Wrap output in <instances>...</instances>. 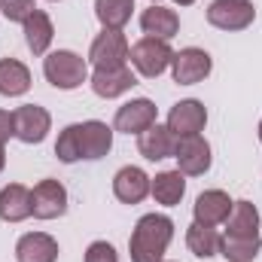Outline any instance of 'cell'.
<instances>
[{"instance_id": "cell-25", "label": "cell", "mask_w": 262, "mask_h": 262, "mask_svg": "<svg viewBox=\"0 0 262 262\" xmlns=\"http://www.w3.org/2000/svg\"><path fill=\"white\" fill-rule=\"evenodd\" d=\"M186 247L192 250V256H198V259L216 256V253H220V235H216L213 226L192 223V226L186 229Z\"/></svg>"}, {"instance_id": "cell-33", "label": "cell", "mask_w": 262, "mask_h": 262, "mask_svg": "<svg viewBox=\"0 0 262 262\" xmlns=\"http://www.w3.org/2000/svg\"><path fill=\"white\" fill-rule=\"evenodd\" d=\"M259 140H262V122H259Z\"/></svg>"}, {"instance_id": "cell-9", "label": "cell", "mask_w": 262, "mask_h": 262, "mask_svg": "<svg viewBox=\"0 0 262 262\" xmlns=\"http://www.w3.org/2000/svg\"><path fill=\"white\" fill-rule=\"evenodd\" d=\"M31 207L37 220H58L67 210V189L58 180H40L31 189Z\"/></svg>"}, {"instance_id": "cell-16", "label": "cell", "mask_w": 262, "mask_h": 262, "mask_svg": "<svg viewBox=\"0 0 262 262\" xmlns=\"http://www.w3.org/2000/svg\"><path fill=\"white\" fill-rule=\"evenodd\" d=\"M174 143H177V137L168 131V125H159V122L137 134V149L149 162H162V159L174 156Z\"/></svg>"}, {"instance_id": "cell-36", "label": "cell", "mask_w": 262, "mask_h": 262, "mask_svg": "<svg viewBox=\"0 0 262 262\" xmlns=\"http://www.w3.org/2000/svg\"><path fill=\"white\" fill-rule=\"evenodd\" d=\"M162 262H165V259H162Z\"/></svg>"}, {"instance_id": "cell-30", "label": "cell", "mask_w": 262, "mask_h": 262, "mask_svg": "<svg viewBox=\"0 0 262 262\" xmlns=\"http://www.w3.org/2000/svg\"><path fill=\"white\" fill-rule=\"evenodd\" d=\"M9 137H15V122H12V113H9V110H0V146H3Z\"/></svg>"}, {"instance_id": "cell-1", "label": "cell", "mask_w": 262, "mask_h": 262, "mask_svg": "<svg viewBox=\"0 0 262 262\" xmlns=\"http://www.w3.org/2000/svg\"><path fill=\"white\" fill-rule=\"evenodd\" d=\"M174 238V223L165 213H146L137 220L128 238L131 262H162L168 244Z\"/></svg>"}, {"instance_id": "cell-22", "label": "cell", "mask_w": 262, "mask_h": 262, "mask_svg": "<svg viewBox=\"0 0 262 262\" xmlns=\"http://www.w3.org/2000/svg\"><path fill=\"white\" fill-rule=\"evenodd\" d=\"M55 37V28H52V18L43 12V9H34L25 21V43L34 55H46L49 43Z\"/></svg>"}, {"instance_id": "cell-18", "label": "cell", "mask_w": 262, "mask_h": 262, "mask_svg": "<svg viewBox=\"0 0 262 262\" xmlns=\"http://www.w3.org/2000/svg\"><path fill=\"white\" fill-rule=\"evenodd\" d=\"M34 213L31 207V189L21 183H9L0 189V220L3 223H21Z\"/></svg>"}, {"instance_id": "cell-31", "label": "cell", "mask_w": 262, "mask_h": 262, "mask_svg": "<svg viewBox=\"0 0 262 262\" xmlns=\"http://www.w3.org/2000/svg\"><path fill=\"white\" fill-rule=\"evenodd\" d=\"M3 165H6V152H3V146H0V171H3Z\"/></svg>"}, {"instance_id": "cell-35", "label": "cell", "mask_w": 262, "mask_h": 262, "mask_svg": "<svg viewBox=\"0 0 262 262\" xmlns=\"http://www.w3.org/2000/svg\"><path fill=\"white\" fill-rule=\"evenodd\" d=\"M52 3H55V0H52Z\"/></svg>"}, {"instance_id": "cell-15", "label": "cell", "mask_w": 262, "mask_h": 262, "mask_svg": "<svg viewBox=\"0 0 262 262\" xmlns=\"http://www.w3.org/2000/svg\"><path fill=\"white\" fill-rule=\"evenodd\" d=\"M113 195L119 198L122 204H140L143 198L149 195V177L143 174V168L128 165L113 177Z\"/></svg>"}, {"instance_id": "cell-26", "label": "cell", "mask_w": 262, "mask_h": 262, "mask_svg": "<svg viewBox=\"0 0 262 262\" xmlns=\"http://www.w3.org/2000/svg\"><path fill=\"white\" fill-rule=\"evenodd\" d=\"M259 247L262 238H232V235L220 238V256H226L229 262H253Z\"/></svg>"}, {"instance_id": "cell-28", "label": "cell", "mask_w": 262, "mask_h": 262, "mask_svg": "<svg viewBox=\"0 0 262 262\" xmlns=\"http://www.w3.org/2000/svg\"><path fill=\"white\" fill-rule=\"evenodd\" d=\"M34 0H0V12L9 18V21H28V15L34 12Z\"/></svg>"}, {"instance_id": "cell-12", "label": "cell", "mask_w": 262, "mask_h": 262, "mask_svg": "<svg viewBox=\"0 0 262 262\" xmlns=\"http://www.w3.org/2000/svg\"><path fill=\"white\" fill-rule=\"evenodd\" d=\"M131 85H137V79H134L128 64L95 67V73H92V92L98 98H119V95L128 92Z\"/></svg>"}, {"instance_id": "cell-20", "label": "cell", "mask_w": 262, "mask_h": 262, "mask_svg": "<svg viewBox=\"0 0 262 262\" xmlns=\"http://www.w3.org/2000/svg\"><path fill=\"white\" fill-rule=\"evenodd\" d=\"M149 195L165 207L180 204V198L186 195V174L183 171H162L149 180Z\"/></svg>"}, {"instance_id": "cell-11", "label": "cell", "mask_w": 262, "mask_h": 262, "mask_svg": "<svg viewBox=\"0 0 262 262\" xmlns=\"http://www.w3.org/2000/svg\"><path fill=\"white\" fill-rule=\"evenodd\" d=\"M149 125H156V104L149 98H134L128 104H122L113 119V128L122 134H140Z\"/></svg>"}, {"instance_id": "cell-14", "label": "cell", "mask_w": 262, "mask_h": 262, "mask_svg": "<svg viewBox=\"0 0 262 262\" xmlns=\"http://www.w3.org/2000/svg\"><path fill=\"white\" fill-rule=\"evenodd\" d=\"M18 262H55L58 259V241L46 232H28L15 244Z\"/></svg>"}, {"instance_id": "cell-4", "label": "cell", "mask_w": 262, "mask_h": 262, "mask_svg": "<svg viewBox=\"0 0 262 262\" xmlns=\"http://www.w3.org/2000/svg\"><path fill=\"white\" fill-rule=\"evenodd\" d=\"M174 159H177V171H183L186 177H201L210 171V143L201 134L189 137H177L174 143Z\"/></svg>"}, {"instance_id": "cell-29", "label": "cell", "mask_w": 262, "mask_h": 262, "mask_svg": "<svg viewBox=\"0 0 262 262\" xmlns=\"http://www.w3.org/2000/svg\"><path fill=\"white\" fill-rule=\"evenodd\" d=\"M85 262H119V256H116L113 244L95 241V244H89V250H85Z\"/></svg>"}, {"instance_id": "cell-23", "label": "cell", "mask_w": 262, "mask_h": 262, "mask_svg": "<svg viewBox=\"0 0 262 262\" xmlns=\"http://www.w3.org/2000/svg\"><path fill=\"white\" fill-rule=\"evenodd\" d=\"M31 89V70L15 58H0V95L18 98Z\"/></svg>"}, {"instance_id": "cell-17", "label": "cell", "mask_w": 262, "mask_h": 262, "mask_svg": "<svg viewBox=\"0 0 262 262\" xmlns=\"http://www.w3.org/2000/svg\"><path fill=\"white\" fill-rule=\"evenodd\" d=\"M140 28L146 37H159V40H171L177 31H180V15L174 9H165L159 3L146 6L140 12Z\"/></svg>"}, {"instance_id": "cell-3", "label": "cell", "mask_w": 262, "mask_h": 262, "mask_svg": "<svg viewBox=\"0 0 262 262\" xmlns=\"http://www.w3.org/2000/svg\"><path fill=\"white\" fill-rule=\"evenodd\" d=\"M128 58H131V64H134V70H137L140 76L156 79V76H162V73L171 67L174 52H171L168 40H159V37H143V40H137V43L131 46Z\"/></svg>"}, {"instance_id": "cell-19", "label": "cell", "mask_w": 262, "mask_h": 262, "mask_svg": "<svg viewBox=\"0 0 262 262\" xmlns=\"http://www.w3.org/2000/svg\"><path fill=\"white\" fill-rule=\"evenodd\" d=\"M79 137H82V159H92V162L104 159L113 146V128L98 119L79 122Z\"/></svg>"}, {"instance_id": "cell-27", "label": "cell", "mask_w": 262, "mask_h": 262, "mask_svg": "<svg viewBox=\"0 0 262 262\" xmlns=\"http://www.w3.org/2000/svg\"><path fill=\"white\" fill-rule=\"evenodd\" d=\"M55 156L64 162V165H73L82 159V137H79V122L76 125H67L58 140H55Z\"/></svg>"}, {"instance_id": "cell-24", "label": "cell", "mask_w": 262, "mask_h": 262, "mask_svg": "<svg viewBox=\"0 0 262 262\" xmlns=\"http://www.w3.org/2000/svg\"><path fill=\"white\" fill-rule=\"evenodd\" d=\"M134 0H95V15L104 25V31H122L131 21Z\"/></svg>"}, {"instance_id": "cell-2", "label": "cell", "mask_w": 262, "mask_h": 262, "mask_svg": "<svg viewBox=\"0 0 262 262\" xmlns=\"http://www.w3.org/2000/svg\"><path fill=\"white\" fill-rule=\"evenodd\" d=\"M43 76L55 89L70 92V89H79L89 79V64H85L82 55H76L70 49H58V52H49L43 58Z\"/></svg>"}, {"instance_id": "cell-7", "label": "cell", "mask_w": 262, "mask_h": 262, "mask_svg": "<svg viewBox=\"0 0 262 262\" xmlns=\"http://www.w3.org/2000/svg\"><path fill=\"white\" fill-rule=\"evenodd\" d=\"M210 55L204 52V49H195V46H189V49H180V52H174V58H171V73H174V82H180V85H195V82H204L207 76H210Z\"/></svg>"}, {"instance_id": "cell-6", "label": "cell", "mask_w": 262, "mask_h": 262, "mask_svg": "<svg viewBox=\"0 0 262 262\" xmlns=\"http://www.w3.org/2000/svg\"><path fill=\"white\" fill-rule=\"evenodd\" d=\"M12 122H15V137L21 143H43L52 128L49 110L37 104H21L18 110H12Z\"/></svg>"}, {"instance_id": "cell-13", "label": "cell", "mask_w": 262, "mask_h": 262, "mask_svg": "<svg viewBox=\"0 0 262 262\" xmlns=\"http://www.w3.org/2000/svg\"><path fill=\"white\" fill-rule=\"evenodd\" d=\"M232 198L226 195L223 189H207V192H201L195 198V204H192V213H195V223L201 226H220V223H226L229 220V213H232Z\"/></svg>"}, {"instance_id": "cell-34", "label": "cell", "mask_w": 262, "mask_h": 262, "mask_svg": "<svg viewBox=\"0 0 262 262\" xmlns=\"http://www.w3.org/2000/svg\"><path fill=\"white\" fill-rule=\"evenodd\" d=\"M152 3H159V0H152Z\"/></svg>"}, {"instance_id": "cell-10", "label": "cell", "mask_w": 262, "mask_h": 262, "mask_svg": "<svg viewBox=\"0 0 262 262\" xmlns=\"http://www.w3.org/2000/svg\"><path fill=\"white\" fill-rule=\"evenodd\" d=\"M204 125H207V110H204V104L195 101V98H186V101L174 104L171 113H168V131L174 137L198 134V131H204Z\"/></svg>"}, {"instance_id": "cell-21", "label": "cell", "mask_w": 262, "mask_h": 262, "mask_svg": "<svg viewBox=\"0 0 262 262\" xmlns=\"http://www.w3.org/2000/svg\"><path fill=\"white\" fill-rule=\"evenodd\" d=\"M226 235L232 238H259V210L250 201H235L226 220Z\"/></svg>"}, {"instance_id": "cell-32", "label": "cell", "mask_w": 262, "mask_h": 262, "mask_svg": "<svg viewBox=\"0 0 262 262\" xmlns=\"http://www.w3.org/2000/svg\"><path fill=\"white\" fill-rule=\"evenodd\" d=\"M174 3H180V6H189V3H195V0H174Z\"/></svg>"}, {"instance_id": "cell-8", "label": "cell", "mask_w": 262, "mask_h": 262, "mask_svg": "<svg viewBox=\"0 0 262 262\" xmlns=\"http://www.w3.org/2000/svg\"><path fill=\"white\" fill-rule=\"evenodd\" d=\"M128 40L122 31H101L95 40H92V49H89V61L95 67H113V64H128Z\"/></svg>"}, {"instance_id": "cell-5", "label": "cell", "mask_w": 262, "mask_h": 262, "mask_svg": "<svg viewBox=\"0 0 262 262\" xmlns=\"http://www.w3.org/2000/svg\"><path fill=\"white\" fill-rule=\"evenodd\" d=\"M256 18L250 0H213L207 6V21L220 31H244Z\"/></svg>"}]
</instances>
